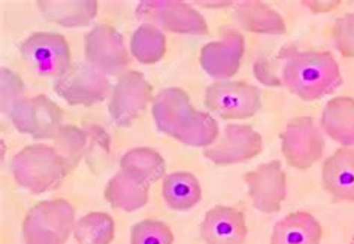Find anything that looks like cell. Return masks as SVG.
Instances as JSON below:
<instances>
[{
  "instance_id": "cell-3",
  "label": "cell",
  "mask_w": 354,
  "mask_h": 244,
  "mask_svg": "<svg viewBox=\"0 0 354 244\" xmlns=\"http://www.w3.org/2000/svg\"><path fill=\"white\" fill-rule=\"evenodd\" d=\"M15 182L33 194L54 190L66 177V164L55 151L46 145H29L21 149L11 161Z\"/></svg>"
},
{
  "instance_id": "cell-21",
  "label": "cell",
  "mask_w": 354,
  "mask_h": 244,
  "mask_svg": "<svg viewBox=\"0 0 354 244\" xmlns=\"http://www.w3.org/2000/svg\"><path fill=\"white\" fill-rule=\"evenodd\" d=\"M120 172L150 187L165 176L166 164L163 156L154 149L135 148L121 158Z\"/></svg>"
},
{
  "instance_id": "cell-4",
  "label": "cell",
  "mask_w": 354,
  "mask_h": 244,
  "mask_svg": "<svg viewBox=\"0 0 354 244\" xmlns=\"http://www.w3.org/2000/svg\"><path fill=\"white\" fill-rule=\"evenodd\" d=\"M205 106L223 119H245L262 108V94L247 82L217 81L205 91Z\"/></svg>"
},
{
  "instance_id": "cell-26",
  "label": "cell",
  "mask_w": 354,
  "mask_h": 244,
  "mask_svg": "<svg viewBox=\"0 0 354 244\" xmlns=\"http://www.w3.org/2000/svg\"><path fill=\"white\" fill-rule=\"evenodd\" d=\"M73 236L80 244H111L115 237V223L108 213L93 212L77 221Z\"/></svg>"
},
{
  "instance_id": "cell-17",
  "label": "cell",
  "mask_w": 354,
  "mask_h": 244,
  "mask_svg": "<svg viewBox=\"0 0 354 244\" xmlns=\"http://www.w3.org/2000/svg\"><path fill=\"white\" fill-rule=\"evenodd\" d=\"M322 183L338 201H354V149L341 148L326 159Z\"/></svg>"
},
{
  "instance_id": "cell-10",
  "label": "cell",
  "mask_w": 354,
  "mask_h": 244,
  "mask_svg": "<svg viewBox=\"0 0 354 244\" xmlns=\"http://www.w3.org/2000/svg\"><path fill=\"white\" fill-rule=\"evenodd\" d=\"M153 100V87L138 70H129L118 78L111 94L109 115L118 127H130Z\"/></svg>"
},
{
  "instance_id": "cell-8",
  "label": "cell",
  "mask_w": 354,
  "mask_h": 244,
  "mask_svg": "<svg viewBox=\"0 0 354 244\" xmlns=\"http://www.w3.org/2000/svg\"><path fill=\"white\" fill-rule=\"evenodd\" d=\"M54 90L71 106H93L104 101L114 88L105 78V73L97 70L95 65L78 63L57 79Z\"/></svg>"
},
{
  "instance_id": "cell-11",
  "label": "cell",
  "mask_w": 354,
  "mask_h": 244,
  "mask_svg": "<svg viewBox=\"0 0 354 244\" xmlns=\"http://www.w3.org/2000/svg\"><path fill=\"white\" fill-rule=\"evenodd\" d=\"M244 181L248 186V194L254 209L266 214L281 210L287 195V179L278 159L260 164L254 170L247 172Z\"/></svg>"
},
{
  "instance_id": "cell-20",
  "label": "cell",
  "mask_w": 354,
  "mask_h": 244,
  "mask_svg": "<svg viewBox=\"0 0 354 244\" xmlns=\"http://www.w3.org/2000/svg\"><path fill=\"white\" fill-rule=\"evenodd\" d=\"M322 128L344 148L354 146V99L335 97L324 106Z\"/></svg>"
},
{
  "instance_id": "cell-23",
  "label": "cell",
  "mask_w": 354,
  "mask_h": 244,
  "mask_svg": "<svg viewBox=\"0 0 354 244\" xmlns=\"http://www.w3.org/2000/svg\"><path fill=\"white\" fill-rule=\"evenodd\" d=\"M162 195L172 210L187 212L202 200V187L194 174L175 172L165 176Z\"/></svg>"
},
{
  "instance_id": "cell-19",
  "label": "cell",
  "mask_w": 354,
  "mask_h": 244,
  "mask_svg": "<svg viewBox=\"0 0 354 244\" xmlns=\"http://www.w3.org/2000/svg\"><path fill=\"white\" fill-rule=\"evenodd\" d=\"M323 230L314 216L295 212L275 223L271 244H320Z\"/></svg>"
},
{
  "instance_id": "cell-14",
  "label": "cell",
  "mask_w": 354,
  "mask_h": 244,
  "mask_svg": "<svg viewBox=\"0 0 354 244\" xmlns=\"http://www.w3.org/2000/svg\"><path fill=\"white\" fill-rule=\"evenodd\" d=\"M245 52V39L236 30H221V39L203 45L201 50V65L205 73L218 81L234 78L241 68Z\"/></svg>"
},
{
  "instance_id": "cell-35",
  "label": "cell",
  "mask_w": 354,
  "mask_h": 244,
  "mask_svg": "<svg viewBox=\"0 0 354 244\" xmlns=\"http://www.w3.org/2000/svg\"><path fill=\"white\" fill-rule=\"evenodd\" d=\"M351 244H354V237H353V240H351Z\"/></svg>"
},
{
  "instance_id": "cell-9",
  "label": "cell",
  "mask_w": 354,
  "mask_h": 244,
  "mask_svg": "<svg viewBox=\"0 0 354 244\" xmlns=\"http://www.w3.org/2000/svg\"><path fill=\"white\" fill-rule=\"evenodd\" d=\"M9 118L20 133L36 140L55 139L63 127V110L44 94L18 101Z\"/></svg>"
},
{
  "instance_id": "cell-2",
  "label": "cell",
  "mask_w": 354,
  "mask_h": 244,
  "mask_svg": "<svg viewBox=\"0 0 354 244\" xmlns=\"http://www.w3.org/2000/svg\"><path fill=\"white\" fill-rule=\"evenodd\" d=\"M281 57H284L283 85L305 101L324 99L342 85L339 65L329 51L287 48Z\"/></svg>"
},
{
  "instance_id": "cell-29",
  "label": "cell",
  "mask_w": 354,
  "mask_h": 244,
  "mask_svg": "<svg viewBox=\"0 0 354 244\" xmlns=\"http://www.w3.org/2000/svg\"><path fill=\"white\" fill-rule=\"evenodd\" d=\"M84 131H86L88 139V146L86 151L87 164L93 172H97L96 163L102 161V158L109 155L111 151V137L106 131L97 124H84Z\"/></svg>"
},
{
  "instance_id": "cell-22",
  "label": "cell",
  "mask_w": 354,
  "mask_h": 244,
  "mask_svg": "<svg viewBox=\"0 0 354 244\" xmlns=\"http://www.w3.org/2000/svg\"><path fill=\"white\" fill-rule=\"evenodd\" d=\"M235 21L250 33L279 36L286 33V23L271 6L262 2H241L234 12Z\"/></svg>"
},
{
  "instance_id": "cell-16",
  "label": "cell",
  "mask_w": 354,
  "mask_h": 244,
  "mask_svg": "<svg viewBox=\"0 0 354 244\" xmlns=\"http://www.w3.org/2000/svg\"><path fill=\"white\" fill-rule=\"evenodd\" d=\"M248 227L244 214L229 205H216L201 223L205 244H245Z\"/></svg>"
},
{
  "instance_id": "cell-31",
  "label": "cell",
  "mask_w": 354,
  "mask_h": 244,
  "mask_svg": "<svg viewBox=\"0 0 354 244\" xmlns=\"http://www.w3.org/2000/svg\"><path fill=\"white\" fill-rule=\"evenodd\" d=\"M333 41L344 57L354 59V12L338 18L333 26Z\"/></svg>"
},
{
  "instance_id": "cell-32",
  "label": "cell",
  "mask_w": 354,
  "mask_h": 244,
  "mask_svg": "<svg viewBox=\"0 0 354 244\" xmlns=\"http://www.w3.org/2000/svg\"><path fill=\"white\" fill-rule=\"evenodd\" d=\"M254 74L260 82L265 83V85H271V87L283 85V82L277 77L274 65L266 57H263V55L260 59H257V61L254 63Z\"/></svg>"
},
{
  "instance_id": "cell-6",
  "label": "cell",
  "mask_w": 354,
  "mask_h": 244,
  "mask_svg": "<svg viewBox=\"0 0 354 244\" xmlns=\"http://www.w3.org/2000/svg\"><path fill=\"white\" fill-rule=\"evenodd\" d=\"M281 152L288 165L297 170L313 167L324 152V137L311 116L288 121L281 133Z\"/></svg>"
},
{
  "instance_id": "cell-34",
  "label": "cell",
  "mask_w": 354,
  "mask_h": 244,
  "mask_svg": "<svg viewBox=\"0 0 354 244\" xmlns=\"http://www.w3.org/2000/svg\"><path fill=\"white\" fill-rule=\"evenodd\" d=\"M304 5L305 6H308L311 11H314V12H319V14H322V12H329V11H332V9H335L337 8L338 5H341V2L339 0H337V2H330V0H326V2H317V0H308V2H304Z\"/></svg>"
},
{
  "instance_id": "cell-27",
  "label": "cell",
  "mask_w": 354,
  "mask_h": 244,
  "mask_svg": "<svg viewBox=\"0 0 354 244\" xmlns=\"http://www.w3.org/2000/svg\"><path fill=\"white\" fill-rule=\"evenodd\" d=\"M55 151L59 152L62 159L66 164L68 173L71 174L78 167L82 156L86 155L87 151V134L82 128L77 125H63L57 136H55Z\"/></svg>"
},
{
  "instance_id": "cell-18",
  "label": "cell",
  "mask_w": 354,
  "mask_h": 244,
  "mask_svg": "<svg viewBox=\"0 0 354 244\" xmlns=\"http://www.w3.org/2000/svg\"><path fill=\"white\" fill-rule=\"evenodd\" d=\"M46 20L63 27H86L97 15L96 0H38Z\"/></svg>"
},
{
  "instance_id": "cell-5",
  "label": "cell",
  "mask_w": 354,
  "mask_h": 244,
  "mask_svg": "<svg viewBox=\"0 0 354 244\" xmlns=\"http://www.w3.org/2000/svg\"><path fill=\"white\" fill-rule=\"evenodd\" d=\"M138 20L178 34H208V24L199 11L180 0H144L136 8Z\"/></svg>"
},
{
  "instance_id": "cell-24",
  "label": "cell",
  "mask_w": 354,
  "mask_h": 244,
  "mask_svg": "<svg viewBox=\"0 0 354 244\" xmlns=\"http://www.w3.org/2000/svg\"><path fill=\"white\" fill-rule=\"evenodd\" d=\"M148 192L150 187L120 172L108 182L105 199L114 209L132 213L148 203Z\"/></svg>"
},
{
  "instance_id": "cell-1",
  "label": "cell",
  "mask_w": 354,
  "mask_h": 244,
  "mask_svg": "<svg viewBox=\"0 0 354 244\" xmlns=\"http://www.w3.org/2000/svg\"><path fill=\"white\" fill-rule=\"evenodd\" d=\"M157 128L193 148H209L218 137V124L207 112L194 109L189 94L181 88H166L153 100Z\"/></svg>"
},
{
  "instance_id": "cell-15",
  "label": "cell",
  "mask_w": 354,
  "mask_h": 244,
  "mask_svg": "<svg viewBox=\"0 0 354 244\" xmlns=\"http://www.w3.org/2000/svg\"><path fill=\"white\" fill-rule=\"evenodd\" d=\"M75 209L66 200L41 201L27 213L21 225L23 237L35 232H51L64 244L75 228Z\"/></svg>"
},
{
  "instance_id": "cell-28",
  "label": "cell",
  "mask_w": 354,
  "mask_h": 244,
  "mask_svg": "<svg viewBox=\"0 0 354 244\" xmlns=\"http://www.w3.org/2000/svg\"><path fill=\"white\" fill-rule=\"evenodd\" d=\"M130 244H174V234L166 223L145 219L133 225L130 231Z\"/></svg>"
},
{
  "instance_id": "cell-33",
  "label": "cell",
  "mask_w": 354,
  "mask_h": 244,
  "mask_svg": "<svg viewBox=\"0 0 354 244\" xmlns=\"http://www.w3.org/2000/svg\"><path fill=\"white\" fill-rule=\"evenodd\" d=\"M26 244H63L57 236L51 232H35L27 236Z\"/></svg>"
},
{
  "instance_id": "cell-25",
  "label": "cell",
  "mask_w": 354,
  "mask_h": 244,
  "mask_svg": "<svg viewBox=\"0 0 354 244\" xmlns=\"http://www.w3.org/2000/svg\"><path fill=\"white\" fill-rule=\"evenodd\" d=\"M166 52V37L163 32L151 24L139 26L130 39V54L142 64H154Z\"/></svg>"
},
{
  "instance_id": "cell-12",
  "label": "cell",
  "mask_w": 354,
  "mask_h": 244,
  "mask_svg": "<svg viewBox=\"0 0 354 244\" xmlns=\"http://www.w3.org/2000/svg\"><path fill=\"white\" fill-rule=\"evenodd\" d=\"M84 52L87 63L106 74H120L130 63L123 37L106 24L93 27L86 34Z\"/></svg>"
},
{
  "instance_id": "cell-13",
  "label": "cell",
  "mask_w": 354,
  "mask_h": 244,
  "mask_svg": "<svg viewBox=\"0 0 354 244\" xmlns=\"http://www.w3.org/2000/svg\"><path fill=\"white\" fill-rule=\"evenodd\" d=\"M262 136L253 127L229 124L220 142L205 149L203 155L217 165H232L256 158L262 152Z\"/></svg>"
},
{
  "instance_id": "cell-30",
  "label": "cell",
  "mask_w": 354,
  "mask_h": 244,
  "mask_svg": "<svg viewBox=\"0 0 354 244\" xmlns=\"http://www.w3.org/2000/svg\"><path fill=\"white\" fill-rule=\"evenodd\" d=\"M0 82H2V101H0V109H2L3 115L9 116L17 103L26 99V85L17 73L5 68L0 70Z\"/></svg>"
},
{
  "instance_id": "cell-7",
  "label": "cell",
  "mask_w": 354,
  "mask_h": 244,
  "mask_svg": "<svg viewBox=\"0 0 354 244\" xmlns=\"http://www.w3.org/2000/svg\"><path fill=\"white\" fill-rule=\"evenodd\" d=\"M20 50L30 68L42 77L60 79L71 70V48L66 37L59 33H32Z\"/></svg>"
}]
</instances>
